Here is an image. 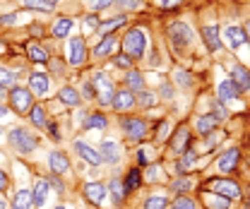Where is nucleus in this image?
<instances>
[{
  "label": "nucleus",
  "mask_w": 250,
  "mask_h": 209,
  "mask_svg": "<svg viewBox=\"0 0 250 209\" xmlns=\"http://www.w3.org/2000/svg\"><path fill=\"white\" fill-rule=\"evenodd\" d=\"M5 116H7V108H5V106L0 104V118H5Z\"/></svg>",
  "instance_id": "58"
},
{
  "label": "nucleus",
  "mask_w": 250,
  "mask_h": 209,
  "mask_svg": "<svg viewBox=\"0 0 250 209\" xmlns=\"http://www.w3.org/2000/svg\"><path fill=\"white\" fill-rule=\"evenodd\" d=\"M108 190H111V195H113V202H116V205H121V202H123V195H125L123 180L113 178V180H111V185H108Z\"/></svg>",
  "instance_id": "35"
},
{
  "label": "nucleus",
  "mask_w": 250,
  "mask_h": 209,
  "mask_svg": "<svg viewBox=\"0 0 250 209\" xmlns=\"http://www.w3.org/2000/svg\"><path fill=\"white\" fill-rule=\"evenodd\" d=\"M168 36L173 39V43L178 46V48H183L190 43V39H192V31L188 27L186 22H171L168 24Z\"/></svg>",
  "instance_id": "7"
},
{
  "label": "nucleus",
  "mask_w": 250,
  "mask_h": 209,
  "mask_svg": "<svg viewBox=\"0 0 250 209\" xmlns=\"http://www.w3.org/2000/svg\"><path fill=\"white\" fill-rule=\"evenodd\" d=\"M212 116H214V118H217V120H224V118H226V116H229V111H226V106H224L221 101L212 106Z\"/></svg>",
  "instance_id": "44"
},
{
  "label": "nucleus",
  "mask_w": 250,
  "mask_h": 209,
  "mask_svg": "<svg viewBox=\"0 0 250 209\" xmlns=\"http://www.w3.org/2000/svg\"><path fill=\"white\" fill-rule=\"evenodd\" d=\"M118 159H121L118 145L111 142V140H104V145H101V161H106V164H118Z\"/></svg>",
  "instance_id": "19"
},
{
  "label": "nucleus",
  "mask_w": 250,
  "mask_h": 209,
  "mask_svg": "<svg viewBox=\"0 0 250 209\" xmlns=\"http://www.w3.org/2000/svg\"><path fill=\"white\" fill-rule=\"evenodd\" d=\"M82 99H87V101L96 99V89H94L92 82H84V84H82Z\"/></svg>",
  "instance_id": "45"
},
{
  "label": "nucleus",
  "mask_w": 250,
  "mask_h": 209,
  "mask_svg": "<svg viewBox=\"0 0 250 209\" xmlns=\"http://www.w3.org/2000/svg\"><path fill=\"white\" fill-rule=\"evenodd\" d=\"M75 151L87 161V164H92V166H99L101 164V154L99 151H94V147H89L87 142H82V140H77L75 142Z\"/></svg>",
  "instance_id": "15"
},
{
  "label": "nucleus",
  "mask_w": 250,
  "mask_h": 209,
  "mask_svg": "<svg viewBox=\"0 0 250 209\" xmlns=\"http://www.w3.org/2000/svg\"><path fill=\"white\" fill-rule=\"evenodd\" d=\"M118 5H121V10H135V7H140V0H116Z\"/></svg>",
  "instance_id": "47"
},
{
  "label": "nucleus",
  "mask_w": 250,
  "mask_h": 209,
  "mask_svg": "<svg viewBox=\"0 0 250 209\" xmlns=\"http://www.w3.org/2000/svg\"><path fill=\"white\" fill-rule=\"evenodd\" d=\"M161 94H164L166 99H173V89H171V84H168V82H164V84H161Z\"/></svg>",
  "instance_id": "52"
},
{
  "label": "nucleus",
  "mask_w": 250,
  "mask_h": 209,
  "mask_svg": "<svg viewBox=\"0 0 250 209\" xmlns=\"http://www.w3.org/2000/svg\"><path fill=\"white\" fill-rule=\"evenodd\" d=\"M48 183H51V185H56V190H58V192H62V183L56 178V176H51V178H48Z\"/></svg>",
  "instance_id": "53"
},
{
  "label": "nucleus",
  "mask_w": 250,
  "mask_h": 209,
  "mask_svg": "<svg viewBox=\"0 0 250 209\" xmlns=\"http://www.w3.org/2000/svg\"><path fill=\"white\" fill-rule=\"evenodd\" d=\"M125 22H127V17H125V15H118L116 20H111V22H106V24H99V31L106 34V36H111V31L118 29V27H123Z\"/></svg>",
  "instance_id": "34"
},
{
  "label": "nucleus",
  "mask_w": 250,
  "mask_h": 209,
  "mask_svg": "<svg viewBox=\"0 0 250 209\" xmlns=\"http://www.w3.org/2000/svg\"><path fill=\"white\" fill-rule=\"evenodd\" d=\"M238 159H241V149H229L221 154V159L217 161V168L221 173H231V171H236V164H238Z\"/></svg>",
  "instance_id": "12"
},
{
  "label": "nucleus",
  "mask_w": 250,
  "mask_h": 209,
  "mask_svg": "<svg viewBox=\"0 0 250 209\" xmlns=\"http://www.w3.org/2000/svg\"><path fill=\"white\" fill-rule=\"evenodd\" d=\"M229 209H231V207H229Z\"/></svg>",
  "instance_id": "63"
},
{
  "label": "nucleus",
  "mask_w": 250,
  "mask_h": 209,
  "mask_svg": "<svg viewBox=\"0 0 250 209\" xmlns=\"http://www.w3.org/2000/svg\"><path fill=\"white\" fill-rule=\"evenodd\" d=\"M106 125H108V120L104 113H92L89 118H84V130H106Z\"/></svg>",
  "instance_id": "28"
},
{
  "label": "nucleus",
  "mask_w": 250,
  "mask_h": 209,
  "mask_svg": "<svg viewBox=\"0 0 250 209\" xmlns=\"http://www.w3.org/2000/svg\"><path fill=\"white\" fill-rule=\"evenodd\" d=\"M168 137V123L164 120L161 125H159V140H166Z\"/></svg>",
  "instance_id": "50"
},
{
  "label": "nucleus",
  "mask_w": 250,
  "mask_h": 209,
  "mask_svg": "<svg viewBox=\"0 0 250 209\" xmlns=\"http://www.w3.org/2000/svg\"><path fill=\"white\" fill-rule=\"evenodd\" d=\"M29 118H31V123H34L36 127H46V125H48V120H46V111H43V106H31Z\"/></svg>",
  "instance_id": "31"
},
{
  "label": "nucleus",
  "mask_w": 250,
  "mask_h": 209,
  "mask_svg": "<svg viewBox=\"0 0 250 209\" xmlns=\"http://www.w3.org/2000/svg\"><path fill=\"white\" fill-rule=\"evenodd\" d=\"M48 190H51V183L48 178H39L31 188V195H34V207H43L46 205V197H48Z\"/></svg>",
  "instance_id": "14"
},
{
  "label": "nucleus",
  "mask_w": 250,
  "mask_h": 209,
  "mask_svg": "<svg viewBox=\"0 0 250 209\" xmlns=\"http://www.w3.org/2000/svg\"><path fill=\"white\" fill-rule=\"evenodd\" d=\"M5 188H7V176H5V173L0 171V192H2Z\"/></svg>",
  "instance_id": "56"
},
{
  "label": "nucleus",
  "mask_w": 250,
  "mask_h": 209,
  "mask_svg": "<svg viewBox=\"0 0 250 209\" xmlns=\"http://www.w3.org/2000/svg\"><path fill=\"white\" fill-rule=\"evenodd\" d=\"M123 130L130 140H145V135H147V123L140 118H125Z\"/></svg>",
  "instance_id": "9"
},
{
  "label": "nucleus",
  "mask_w": 250,
  "mask_h": 209,
  "mask_svg": "<svg viewBox=\"0 0 250 209\" xmlns=\"http://www.w3.org/2000/svg\"><path fill=\"white\" fill-rule=\"evenodd\" d=\"M190 188H192V180H190V178H178L173 185H171V190H173L176 195H186Z\"/></svg>",
  "instance_id": "38"
},
{
  "label": "nucleus",
  "mask_w": 250,
  "mask_h": 209,
  "mask_svg": "<svg viewBox=\"0 0 250 209\" xmlns=\"http://www.w3.org/2000/svg\"><path fill=\"white\" fill-rule=\"evenodd\" d=\"M205 202H207V207L209 209H229V202L231 200H226V197H221V195H212V192H207L205 195Z\"/></svg>",
  "instance_id": "29"
},
{
  "label": "nucleus",
  "mask_w": 250,
  "mask_h": 209,
  "mask_svg": "<svg viewBox=\"0 0 250 209\" xmlns=\"http://www.w3.org/2000/svg\"><path fill=\"white\" fill-rule=\"evenodd\" d=\"M36 137L29 135L24 127H15V130H10V147L15 151H20V154H29V151L36 149Z\"/></svg>",
  "instance_id": "3"
},
{
  "label": "nucleus",
  "mask_w": 250,
  "mask_h": 209,
  "mask_svg": "<svg viewBox=\"0 0 250 209\" xmlns=\"http://www.w3.org/2000/svg\"><path fill=\"white\" fill-rule=\"evenodd\" d=\"M113 63H116L118 67H125V70H127V67L132 65V60L127 58V56H116V58H113Z\"/></svg>",
  "instance_id": "48"
},
{
  "label": "nucleus",
  "mask_w": 250,
  "mask_h": 209,
  "mask_svg": "<svg viewBox=\"0 0 250 209\" xmlns=\"http://www.w3.org/2000/svg\"><path fill=\"white\" fill-rule=\"evenodd\" d=\"M61 101H62V104H67V106H80L82 96L72 89V87H62V89H61Z\"/></svg>",
  "instance_id": "30"
},
{
  "label": "nucleus",
  "mask_w": 250,
  "mask_h": 209,
  "mask_svg": "<svg viewBox=\"0 0 250 209\" xmlns=\"http://www.w3.org/2000/svg\"><path fill=\"white\" fill-rule=\"evenodd\" d=\"M147 51V31L142 27H132L125 31L123 36V56H127L130 60H140L145 58Z\"/></svg>",
  "instance_id": "1"
},
{
  "label": "nucleus",
  "mask_w": 250,
  "mask_h": 209,
  "mask_svg": "<svg viewBox=\"0 0 250 209\" xmlns=\"http://www.w3.org/2000/svg\"><path fill=\"white\" fill-rule=\"evenodd\" d=\"M29 31L31 34H36V36H41V34H43V27H41V24H31Z\"/></svg>",
  "instance_id": "54"
},
{
  "label": "nucleus",
  "mask_w": 250,
  "mask_h": 209,
  "mask_svg": "<svg viewBox=\"0 0 250 209\" xmlns=\"http://www.w3.org/2000/svg\"><path fill=\"white\" fill-rule=\"evenodd\" d=\"M116 0H87V5H89V10H106V7H111Z\"/></svg>",
  "instance_id": "43"
},
{
  "label": "nucleus",
  "mask_w": 250,
  "mask_h": 209,
  "mask_svg": "<svg viewBox=\"0 0 250 209\" xmlns=\"http://www.w3.org/2000/svg\"><path fill=\"white\" fill-rule=\"evenodd\" d=\"M246 36H248V41H250V20H248V24H246Z\"/></svg>",
  "instance_id": "59"
},
{
  "label": "nucleus",
  "mask_w": 250,
  "mask_h": 209,
  "mask_svg": "<svg viewBox=\"0 0 250 209\" xmlns=\"http://www.w3.org/2000/svg\"><path fill=\"white\" fill-rule=\"evenodd\" d=\"M166 197H149L142 202V209H166Z\"/></svg>",
  "instance_id": "40"
},
{
  "label": "nucleus",
  "mask_w": 250,
  "mask_h": 209,
  "mask_svg": "<svg viewBox=\"0 0 250 209\" xmlns=\"http://www.w3.org/2000/svg\"><path fill=\"white\" fill-rule=\"evenodd\" d=\"M0 135H2V130H0Z\"/></svg>",
  "instance_id": "62"
},
{
  "label": "nucleus",
  "mask_w": 250,
  "mask_h": 209,
  "mask_svg": "<svg viewBox=\"0 0 250 209\" xmlns=\"http://www.w3.org/2000/svg\"><path fill=\"white\" fill-rule=\"evenodd\" d=\"M106 192H108V190H106V185H104V183H87V185L82 188L84 200H87V202H92V205H96V207L106 200Z\"/></svg>",
  "instance_id": "8"
},
{
  "label": "nucleus",
  "mask_w": 250,
  "mask_h": 209,
  "mask_svg": "<svg viewBox=\"0 0 250 209\" xmlns=\"http://www.w3.org/2000/svg\"><path fill=\"white\" fill-rule=\"evenodd\" d=\"M51 89V77L46 72H31L29 77V91L31 94H39V96H46Z\"/></svg>",
  "instance_id": "11"
},
{
  "label": "nucleus",
  "mask_w": 250,
  "mask_h": 209,
  "mask_svg": "<svg viewBox=\"0 0 250 209\" xmlns=\"http://www.w3.org/2000/svg\"><path fill=\"white\" fill-rule=\"evenodd\" d=\"M116 111H132L135 106H137V99H135V94L130 89H121V91H116V96H113V104H111Z\"/></svg>",
  "instance_id": "10"
},
{
  "label": "nucleus",
  "mask_w": 250,
  "mask_h": 209,
  "mask_svg": "<svg viewBox=\"0 0 250 209\" xmlns=\"http://www.w3.org/2000/svg\"><path fill=\"white\" fill-rule=\"evenodd\" d=\"M92 84L94 87H99V104L101 106H108V104H113V96H116V89H113V82L104 75V72H94L92 77Z\"/></svg>",
  "instance_id": "4"
},
{
  "label": "nucleus",
  "mask_w": 250,
  "mask_h": 209,
  "mask_svg": "<svg viewBox=\"0 0 250 209\" xmlns=\"http://www.w3.org/2000/svg\"><path fill=\"white\" fill-rule=\"evenodd\" d=\"M140 183H142V173H140V168H132V171L127 173L125 183H123L125 192H130V190H137V188H140Z\"/></svg>",
  "instance_id": "32"
},
{
  "label": "nucleus",
  "mask_w": 250,
  "mask_h": 209,
  "mask_svg": "<svg viewBox=\"0 0 250 209\" xmlns=\"http://www.w3.org/2000/svg\"><path fill=\"white\" fill-rule=\"evenodd\" d=\"M209 192H217L221 197H226V200H236V197H241V185L238 183H233V180H212L209 183Z\"/></svg>",
  "instance_id": "6"
},
{
  "label": "nucleus",
  "mask_w": 250,
  "mask_h": 209,
  "mask_svg": "<svg viewBox=\"0 0 250 209\" xmlns=\"http://www.w3.org/2000/svg\"><path fill=\"white\" fill-rule=\"evenodd\" d=\"M176 82H178L181 87H190V77H188V72H178V77H176Z\"/></svg>",
  "instance_id": "49"
},
{
  "label": "nucleus",
  "mask_w": 250,
  "mask_h": 209,
  "mask_svg": "<svg viewBox=\"0 0 250 209\" xmlns=\"http://www.w3.org/2000/svg\"><path fill=\"white\" fill-rule=\"evenodd\" d=\"M15 80H17V75L12 72V70H7V67H0V87H12L15 84Z\"/></svg>",
  "instance_id": "37"
},
{
  "label": "nucleus",
  "mask_w": 250,
  "mask_h": 209,
  "mask_svg": "<svg viewBox=\"0 0 250 209\" xmlns=\"http://www.w3.org/2000/svg\"><path fill=\"white\" fill-rule=\"evenodd\" d=\"M125 84H127V89L132 91V94H140V91H145V75L137 72V70H132V72H127Z\"/></svg>",
  "instance_id": "23"
},
{
  "label": "nucleus",
  "mask_w": 250,
  "mask_h": 209,
  "mask_svg": "<svg viewBox=\"0 0 250 209\" xmlns=\"http://www.w3.org/2000/svg\"><path fill=\"white\" fill-rule=\"evenodd\" d=\"M82 29H84V34L99 31V17H96V15H87V17L82 20Z\"/></svg>",
  "instance_id": "39"
},
{
  "label": "nucleus",
  "mask_w": 250,
  "mask_h": 209,
  "mask_svg": "<svg viewBox=\"0 0 250 209\" xmlns=\"http://www.w3.org/2000/svg\"><path fill=\"white\" fill-rule=\"evenodd\" d=\"M48 166H51V171H53L56 176L70 173V159H67L62 151H51V156H48Z\"/></svg>",
  "instance_id": "13"
},
{
  "label": "nucleus",
  "mask_w": 250,
  "mask_h": 209,
  "mask_svg": "<svg viewBox=\"0 0 250 209\" xmlns=\"http://www.w3.org/2000/svg\"><path fill=\"white\" fill-rule=\"evenodd\" d=\"M48 130H51V137H53V140H61V135H58V127H56L53 123L48 125Z\"/></svg>",
  "instance_id": "55"
},
{
  "label": "nucleus",
  "mask_w": 250,
  "mask_h": 209,
  "mask_svg": "<svg viewBox=\"0 0 250 209\" xmlns=\"http://www.w3.org/2000/svg\"><path fill=\"white\" fill-rule=\"evenodd\" d=\"M231 75H233V84H236V89L238 91H248L250 89V72L243 67V65H233V70H231Z\"/></svg>",
  "instance_id": "17"
},
{
  "label": "nucleus",
  "mask_w": 250,
  "mask_h": 209,
  "mask_svg": "<svg viewBox=\"0 0 250 209\" xmlns=\"http://www.w3.org/2000/svg\"><path fill=\"white\" fill-rule=\"evenodd\" d=\"M188 142H190V130H188L186 125H181V127L176 130L173 140H171V149L176 151V154H181V151L188 147Z\"/></svg>",
  "instance_id": "20"
},
{
  "label": "nucleus",
  "mask_w": 250,
  "mask_h": 209,
  "mask_svg": "<svg viewBox=\"0 0 250 209\" xmlns=\"http://www.w3.org/2000/svg\"><path fill=\"white\" fill-rule=\"evenodd\" d=\"M72 27H75V22H72L70 17H61V20L53 24V36H56V39H65V36L72 31Z\"/></svg>",
  "instance_id": "26"
},
{
  "label": "nucleus",
  "mask_w": 250,
  "mask_h": 209,
  "mask_svg": "<svg viewBox=\"0 0 250 209\" xmlns=\"http://www.w3.org/2000/svg\"><path fill=\"white\" fill-rule=\"evenodd\" d=\"M22 5L27 7V10H41V12H53V2H48V0H22Z\"/></svg>",
  "instance_id": "33"
},
{
  "label": "nucleus",
  "mask_w": 250,
  "mask_h": 209,
  "mask_svg": "<svg viewBox=\"0 0 250 209\" xmlns=\"http://www.w3.org/2000/svg\"><path fill=\"white\" fill-rule=\"evenodd\" d=\"M87 60V43L82 36H72L67 43V63L70 65H82Z\"/></svg>",
  "instance_id": "5"
},
{
  "label": "nucleus",
  "mask_w": 250,
  "mask_h": 209,
  "mask_svg": "<svg viewBox=\"0 0 250 209\" xmlns=\"http://www.w3.org/2000/svg\"><path fill=\"white\" fill-rule=\"evenodd\" d=\"M224 34H226V41H229V46H231L233 51H236V48H241V46L248 41L246 29H243V27H236V24H233V27H226Z\"/></svg>",
  "instance_id": "16"
},
{
  "label": "nucleus",
  "mask_w": 250,
  "mask_h": 209,
  "mask_svg": "<svg viewBox=\"0 0 250 209\" xmlns=\"http://www.w3.org/2000/svg\"><path fill=\"white\" fill-rule=\"evenodd\" d=\"M171 207L173 209H197V205H195V200H190L186 195H178V200H176Z\"/></svg>",
  "instance_id": "41"
},
{
  "label": "nucleus",
  "mask_w": 250,
  "mask_h": 209,
  "mask_svg": "<svg viewBox=\"0 0 250 209\" xmlns=\"http://www.w3.org/2000/svg\"><path fill=\"white\" fill-rule=\"evenodd\" d=\"M202 39H205V43H207L209 53H217L219 48H221V39H219V29L214 27V24H209V27H205V29H202Z\"/></svg>",
  "instance_id": "18"
},
{
  "label": "nucleus",
  "mask_w": 250,
  "mask_h": 209,
  "mask_svg": "<svg viewBox=\"0 0 250 209\" xmlns=\"http://www.w3.org/2000/svg\"><path fill=\"white\" fill-rule=\"evenodd\" d=\"M192 164H195V154H192V151H188L183 159H178V164H176V171H178L181 176H186V173H190Z\"/></svg>",
  "instance_id": "36"
},
{
  "label": "nucleus",
  "mask_w": 250,
  "mask_h": 209,
  "mask_svg": "<svg viewBox=\"0 0 250 209\" xmlns=\"http://www.w3.org/2000/svg\"><path fill=\"white\" fill-rule=\"evenodd\" d=\"M2 99H7V89H5V87H0V101H2Z\"/></svg>",
  "instance_id": "57"
},
{
  "label": "nucleus",
  "mask_w": 250,
  "mask_h": 209,
  "mask_svg": "<svg viewBox=\"0 0 250 209\" xmlns=\"http://www.w3.org/2000/svg\"><path fill=\"white\" fill-rule=\"evenodd\" d=\"M181 2H183V0H159V7L166 10V7H176V5H181Z\"/></svg>",
  "instance_id": "51"
},
{
  "label": "nucleus",
  "mask_w": 250,
  "mask_h": 209,
  "mask_svg": "<svg viewBox=\"0 0 250 209\" xmlns=\"http://www.w3.org/2000/svg\"><path fill=\"white\" fill-rule=\"evenodd\" d=\"M15 22H17V12H7V15L0 17V24H2V27H12Z\"/></svg>",
  "instance_id": "46"
},
{
  "label": "nucleus",
  "mask_w": 250,
  "mask_h": 209,
  "mask_svg": "<svg viewBox=\"0 0 250 209\" xmlns=\"http://www.w3.org/2000/svg\"><path fill=\"white\" fill-rule=\"evenodd\" d=\"M137 104H140V106H154L156 104V96L154 94H152V91H140V96H137Z\"/></svg>",
  "instance_id": "42"
},
{
  "label": "nucleus",
  "mask_w": 250,
  "mask_h": 209,
  "mask_svg": "<svg viewBox=\"0 0 250 209\" xmlns=\"http://www.w3.org/2000/svg\"><path fill=\"white\" fill-rule=\"evenodd\" d=\"M12 207H15V209H31V207H34V195H31L29 188H24V190H20V192L15 195Z\"/></svg>",
  "instance_id": "24"
},
{
  "label": "nucleus",
  "mask_w": 250,
  "mask_h": 209,
  "mask_svg": "<svg viewBox=\"0 0 250 209\" xmlns=\"http://www.w3.org/2000/svg\"><path fill=\"white\" fill-rule=\"evenodd\" d=\"M113 46H116V36H104V39L99 41V46L92 51L94 58H106V56H111Z\"/></svg>",
  "instance_id": "25"
},
{
  "label": "nucleus",
  "mask_w": 250,
  "mask_h": 209,
  "mask_svg": "<svg viewBox=\"0 0 250 209\" xmlns=\"http://www.w3.org/2000/svg\"><path fill=\"white\" fill-rule=\"evenodd\" d=\"M217 125H219V120L214 116H200V118L195 120V127H197L200 135H212L217 130Z\"/></svg>",
  "instance_id": "22"
},
{
  "label": "nucleus",
  "mask_w": 250,
  "mask_h": 209,
  "mask_svg": "<svg viewBox=\"0 0 250 209\" xmlns=\"http://www.w3.org/2000/svg\"><path fill=\"white\" fill-rule=\"evenodd\" d=\"M56 209H67V207H62V205H61V207H56Z\"/></svg>",
  "instance_id": "61"
},
{
  "label": "nucleus",
  "mask_w": 250,
  "mask_h": 209,
  "mask_svg": "<svg viewBox=\"0 0 250 209\" xmlns=\"http://www.w3.org/2000/svg\"><path fill=\"white\" fill-rule=\"evenodd\" d=\"M27 56H29L34 63H48V58H51V56H48V51H46V48H41L39 43H29V46H27Z\"/></svg>",
  "instance_id": "27"
},
{
  "label": "nucleus",
  "mask_w": 250,
  "mask_h": 209,
  "mask_svg": "<svg viewBox=\"0 0 250 209\" xmlns=\"http://www.w3.org/2000/svg\"><path fill=\"white\" fill-rule=\"evenodd\" d=\"M219 101L221 104H226V101H233L236 96H238V89H236V84L231 82V80H224V82H219Z\"/></svg>",
  "instance_id": "21"
},
{
  "label": "nucleus",
  "mask_w": 250,
  "mask_h": 209,
  "mask_svg": "<svg viewBox=\"0 0 250 209\" xmlns=\"http://www.w3.org/2000/svg\"><path fill=\"white\" fill-rule=\"evenodd\" d=\"M48 2H53V5H56V2H61V0H48Z\"/></svg>",
  "instance_id": "60"
},
{
  "label": "nucleus",
  "mask_w": 250,
  "mask_h": 209,
  "mask_svg": "<svg viewBox=\"0 0 250 209\" xmlns=\"http://www.w3.org/2000/svg\"><path fill=\"white\" fill-rule=\"evenodd\" d=\"M7 99H10V106H12L15 113L29 116L31 106H34V94H31L27 87H12L10 94H7Z\"/></svg>",
  "instance_id": "2"
}]
</instances>
